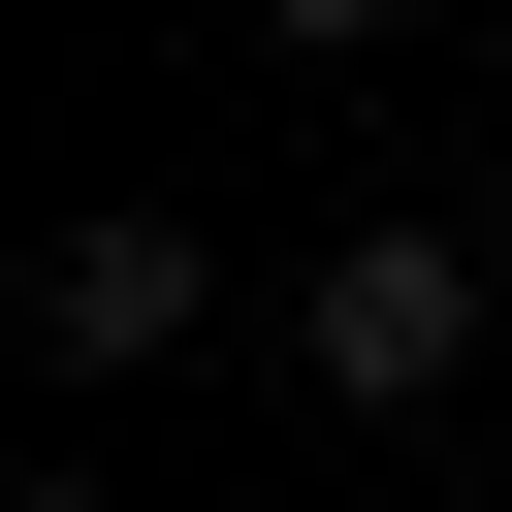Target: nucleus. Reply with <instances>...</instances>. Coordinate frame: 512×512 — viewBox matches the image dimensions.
<instances>
[{
  "instance_id": "nucleus-1",
  "label": "nucleus",
  "mask_w": 512,
  "mask_h": 512,
  "mask_svg": "<svg viewBox=\"0 0 512 512\" xmlns=\"http://www.w3.org/2000/svg\"><path fill=\"white\" fill-rule=\"evenodd\" d=\"M288 352H320L352 416H448V384H480V256H448V224H352V256L288 288Z\"/></svg>"
},
{
  "instance_id": "nucleus-2",
  "label": "nucleus",
  "mask_w": 512,
  "mask_h": 512,
  "mask_svg": "<svg viewBox=\"0 0 512 512\" xmlns=\"http://www.w3.org/2000/svg\"><path fill=\"white\" fill-rule=\"evenodd\" d=\"M32 352H64V384H160V352H192V224H64V256H32Z\"/></svg>"
},
{
  "instance_id": "nucleus-3",
  "label": "nucleus",
  "mask_w": 512,
  "mask_h": 512,
  "mask_svg": "<svg viewBox=\"0 0 512 512\" xmlns=\"http://www.w3.org/2000/svg\"><path fill=\"white\" fill-rule=\"evenodd\" d=\"M256 32H320V64H384V32H416V0H256Z\"/></svg>"
},
{
  "instance_id": "nucleus-4",
  "label": "nucleus",
  "mask_w": 512,
  "mask_h": 512,
  "mask_svg": "<svg viewBox=\"0 0 512 512\" xmlns=\"http://www.w3.org/2000/svg\"><path fill=\"white\" fill-rule=\"evenodd\" d=\"M32 512H128V480H32Z\"/></svg>"
}]
</instances>
